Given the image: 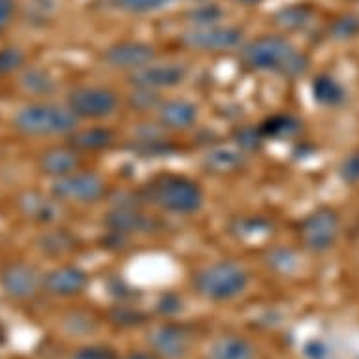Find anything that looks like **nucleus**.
<instances>
[{"mask_svg": "<svg viewBox=\"0 0 359 359\" xmlns=\"http://www.w3.org/2000/svg\"><path fill=\"white\" fill-rule=\"evenodd\" d=\"M241 60L252 70H275L297 77L306 70V59L280 36H259L243 48Z\"/></svg>", "mask_w": 359, "mask_h": 359, "instance_id": "obj_1", "label": "nucleus"}, {"mask_svg": "<svg viewBox=\"0 0 359 359\" xmlns=\"http://www.w3.org/2000/svg\"><path fill=\"white\" fill-rule=\"evenodd\" d=\"M77 115L70 107L55 104H32L18 111L13 124L29 136H53L68 134L76 128Z\"/></svg>", "mask_w": 359, "mask_h": 359, "instance_id": "obj_2", "label": "nucleus"}, {"mask_svg": "<svg viewBox=\"0 0 359 359\" xmlns=\"http://www.w3.org/2000/svg\"><path fill=\"white\" fill-rule=\"evenodd\" d=\"M149 196L162 209L177 215H190L201 207L203 194L194 181L181 175L156 177L149 184Z\"/></svg>", "mask_w": 359, "mask_h": 359, "instance_id": "obj_3", "label": "nucleus"}, {"mask_svg": "<svg viewBox=\"0 0 359 359\" xmlns=\"http://www.w3.org/2000/svg\"><path fill=\"white\" fill-rule=\"evenodd\" d=\"M196 290L212 301H226L236 297L247 286V273L233 262H218L196 275Z\"/></svg>", "mask_w": 359, "mask_h": 359, "instance_id": "obj_4", "label": "nucleus"}, {"mask_svg": "<svg viewBox=\"0 0 359 359\" xmlns=\"http://www.w3.org/2000/svg\"><path fill=\"white\" fill-rule=\"evenodd\" d=\"M51 192L59 201L95 203L102 200L106 183L95 171H74L70 175L59 177L51 187Z\"/></svg>", "mask_w": 359, "mask_h": 359, "instance_id": "obj_5", "label": "nucleus"}, {"mask_svg": "<svg viewBox=\"0 0 359 359\" xmlns=\"http://www.w3.org/2000/svg\"><path fill=\"white\" fill-rule=\"evenodd\" d=\"M181 41L196 51H226L239 48L243 43V30L239 27L228 25H207V27H192L181 36Z\"/></svg>", "mask_w": 359, "mask_h": 359, "instance_id": "obj_6", "label": "nucleus"}, {"mask_svg": "<svg viewBox=\"0 0 359 359\" xmlns=\"http://www.w3.org/2000/svg\"><path fill=\"white\" fill-rule=\"evenodd\" d=\"M68 107L77 117L102 118L109 117L118 107L117 95L104 87L76 88L68 98Z\"/></svg>", "mask_w": 359, "mask_h": 359, "instance_id": "obj_7", "label": "nucleus"}, {"mask_svg": "<svg viewBox=\"0 0 359 359\" xmlns=\"http://www.w3.org/2000/svg\"><path fill=\"white\" fill-rule=\"evenodd\" d=\"M339 233V217L335 211L320 209L301 224V239L312 250H325L333 245Z\"/></svg>", "mask_w": 359, "mask_h": 359, "instance_id": "obj_8", "label": "nucleus"}, {"mask_svg": "<svg viewBox=\"0 0 359 359\" xmlns=\"http://www.w3.org/2000/svg\"><path fill=\"white\" fill-rule=\"evenodd\" d=\"M156 57L153 46L142 41H123L115 43L104 53V62L113 68H130L140 70L143 66L151 65Z\"/></svg>", "mask_w": 359, "mask_h": 359, "instance_id": "obj_9", "label": "nucleus"}, {"mask_svg": "<svg viewBox=\"0 0 359 359\" xmlns=\"http://www.w3.org/2000/svg\"><path fill=\"white\" fill-rule=\"evenodd\" d=\"M184 79V70L177 65H147L134 70L130 83L137 88H162V87H173L177 83Z\"/></svg>", "mask_w": 359, "mask_h": 359, "instance_id": "obj_10", "label": "nucleus"}, {"mask_svg": "<svg viewBox=\"0 0 359 359\" xmlns=\"http://www.w3.org/2000/svg\"><path fill=\"white\" fill-rule=\"evenodd\" d=\"M0 286L13 299H27L38 288V278L27 264H10L0 273Z\"/></svg>", "mask_w": 359, "mask_h": 359, "instance_id": "obj_11", "label": "nucleus"}, {"mask_svg": "<svg viewBox=\"0 0 359 359\" xmlns=\"http://www.w3.org/2000/svg\"><path fill=\"white\" fill-rule=\"evenodd\" d=\"M151 346L160 358L181 359L189 350V333L179 325H162L149 337Z\"/></svg>", "mask_w": 359, "mask_h": 359, "instance_id": "obj_12", "label": "nucleus"}, {"mask_svg": "<svg viewBox=\"0 0 359 359\" xmlns=\"http://www.w3.org/2000/svg\"><path fill=\"white\" fill-rule=\"evenodd\" d=\"M19 211L38 224H51L60 217V205L57 198H49L40 192H27L19 198Z\"/></svg>", "mask_w": 359, "mask_h": 359, "instance_id": "obj_13", "label": "nucleus"}, {"mask_svg": "<svg viewBox=\"0 0 359 359\" xmlns=\"http://www.w3.org/2000/svg\"><path fill=\"white\" fill-rule=\"evenodd\" d=\"M87 273L79 267H59L48 273L43 278V286L55 295H77L87 288Z\"/></svg>", "mask_w": 359, "mask_h": 359, "instance_id": "obj_14", "label": "nucleus"}, {"mask_svg": "<svg viewBox=\"0 0 359 359\" xmlns=\"http://www.w3.org/2000/svg\"><path fill=\"white\" fill-rule=\"evenodd\" d=\"M79 164H81L79 153H76L74 149H49L48 153L40 156V170L46 175L57 177V179L77 171Z\"/></svg>", "mask_w": 359, "mask_h": 359, "instance_id": "obj_15", "label": "nucleus"}, {"mask_svg": "<svg viewBox=\"0 0 359 359\" xmlns=\"http://www.w3.org/2000/svg\"><path fill=\"white\" fill-rule=\"evenodd\" d=\"M113 143V132L104 126H93V128L79 130L68 137V145L76 153H96L104 151Z\"/></svg>", "mask_w": 359, "mask_h": 359, "instance_id": "obj_16", "label": "nucleus"}, {"mask_svg": "<svg viewBox=\"0 0 359 359\" xmlns=\"http://www.w3.org/2000/svg\"><path fill=\"white\" fill-rule=\"evenodd\" d=\"M196 117H198V109L194 104L187 100L164 102L158 111L160 123L173 130L189 128L196 123Z\"/></svg>", "mask_w": 359, "mask_h": 359, "instance_id": "obj_17", "label": "nucleus"}, {"mask_svg": "<svg viewBox=\"0 0 359 359\" xmlns=\"http://www.w3.org/2000/svg\"><path fill=\"white\" fill-rule=\"evenodd\" d=\"M209 359H254V348L241 337L228 335L212 344Z\"/></svg>", "mask_w": 359, "mask_h": 359, "instance_id": "obj_18", "label": "nucleus"}, {"mask_svg": "<svg viewBox=\"0 0 359 359\" xmlns=\"http://www.w3.org/2000/svg\"><path fill=\"white\" fill-rule=\"evenodd\" d=\"M203 165H205L207 171L218 173V175L231 173V171L239 170L243 165V153L239 149H211L203 158Z\"/></svg>", "mask_w": 359, "mask_h": 359, "instance_id": "obj_19", "label": "nucleus"}, {"mask_svg": "<svg viewBox=\"0 0 359 359\" xmlns=\"http://www.w3.org/2000/svg\"><path fill=\"white\" fill-rule=\"evenodd\" d=\"M107 224L111 226L113 230H117V231L149 230L147 218L142 217V215L134 211V209H126V207L115 209V211L107 217Z\"/></svg>", "mask_w": 359, "mask_h": 359, "instance_id": "obj_20", "label": "nucleus"}, {"mask_svg": "<svg viewBox=\"0 0 359 359\" xmlns=\"http://www.w3.org/2000/svg\"><path fill=\"white\" fill-rule=\"evenodd\" d=\"M314 98L324 106H339L344 100V90L339 83L330 76H320L314 79Z\"/></svg>", "mask_w": 359, "mask_h": 359, "instance_id": "obj_21", "label": "nucleus"}, {"mask_svg": "<svg viewBox=\"0 0 359 359\" xmlns=\"http://www.w3.org/2000/svg\"><path fill=\"white\" fill-rule=\"evenodd\" d=\"M40 247L49 256H62L76 247V239L65 230H51L40 237Z\"/></svg>", "mask_w": 359, "mask_h": 359, "instance_id": "obj_22", "label": "nucleus"}, {"mask_svg": "<svg viewBox=\"0 0 359 359\" xmlns=\"http://www.w3.org/2000/svg\"><path fill=\"white\" fill-rule=\"evenodd\" d=\"M21 87H23L27 93H32V95L36 96H43L53 93L55 81L49 74L34 68V70H29L27 74H23V77H21Z\"/></svg>", "mask_w": 359, "mask_h": 359, "instance_id": "obj_23", "label": "nucleus"}, {"mask_svg": "<svg viewBox=\"0 0 359 359\" xmlns=\"http://www.w3.org/2000/svg\"><path fill=\"white\" fill-rule=\"evenodd\" d=\"M224 18L222 8L212 2H201L187 13V19L194 23V27H207V25L220 23Z\"/></svg>", "mask_w": 359, "mask_h": 359, "instance_id": "obj_24", "label": "nucleus"}, {"mask_svg": "<svg viewBox=\"0 0 359 359\" xmlns=\"http://www.w3.org/2000/svg\"><path fill=\"white\" fill-rule=\"evenodd\" d=\"M297 130V123L292 117H271L267 118L262 126H259V136L262 137H286L292 136Z\"/></svg>", "mask_w": 359, "mask_h": 359, "instance_id": "obj_25", "label": "nucleus"}, {"mask_svg": "<svg viewBox=\"0 0 359 359\" xmlns=\"http://www.w3.org/2000/svg\"><path fill=\"white\" fill-rule=\"evenodd\" d=\"M311 19V10L306 6H286L275 13V21L283 29H299Z\"/></svg>", "mask_w": 359, "mask_h": 359, "instance_id": "obj_26", "label": "nucleus"}, {"mask_svg": "<svg viewBox=\"0 0 359 359\" xmlns=\"http://www.w3.org/2000/svg\"><path fill=\"white\" fill-rule=\"evenodd\" d=\"M115 6L130 13H149L168 6L173 0H113Z\"/></svg>", "mask_w": 359, "mask_h": 359, "instance_id": "obj_27", "label": "nucleus"}, {"mask_svg": "<svg viewBox=\"0 0 359 359\" xmlns=\"http://www.w3.org/2000/svg\"><path fill=\"white\" fill-rule=\"evenodd\" d=\"M359 32V15H342L331 25V34L335 38H352Z\"/></svg>", "mask_w": 359, "mask_h": 359, "instance_id": "obj_28", "label": "nucleus"}, {"mask_svg": "<svg viewBox=\"0 0 359 359\" xmlns=\"http://www.w3.org/2000/svg\"><path fill=\"white\" fill-rule=\"evenodd\" d=\"M23 53L18 48L0 49V74H12L23 65Z\"/></svg>", "mask_w": 359, "mask_h": 359, "instance_id": "obj_29", "label": "nucleus"}, {"mask_svg": "<svg viewBox=\"0 0 359 359\" xmlns=\"http://www.w3.org/2000/svg\"><path fill=\"white\" fill-rule=\"evenodd\" d=\"M72 359H118L117 352L111 348L102 346V344H95V346H83L79 348Z\"/></svg>", "mask_w": 359, "mask_h": 359, "instance_id": "obj_30", "label": "nucleus"}, {"mask_svg": "<svg viewBox=\"0 0 359 359\" xmlns=\"http://www.w3.org/2000/svg\"><path fill=\"white\" fill-rule=\"evenodd\" d=\"M156 102H158V95H156V90H151V88H137L134 90V95L130 96V104L137 109H149Z\"/></svg>", "mask_w": 359, "mask_h": 359, "instance_id": "obj_31", "label": "nucleus"}, {"mask_svg": "<svg viewBox=\"0 0 359 359\" xmlns=\"http://www.w3.org/2000/svg\"><path fill=\"white\" fill-rule=\"evenodd\" d=\"M111 320L117 325H137L143 322V316L140 312L130 311V309H115L111 312Z\"/></svg>", "mask_w": 359, "mask_h": 359, "instance_id": "obj_32", "label": "nucleus"}, {"mask_svg": "<svg viewBox=\"0 0 359 359\" xmlns=\"http://www.w3.org/2000/svg\"><path fill=\"white\" fill-rule=\"evenodd\" d=\"M15 10H18L15 0H0V34L12 25L13 18H15Z\"/></svg>", "mask_w": 359, "mask_h": 359, "instance_id": "obj_33", "label": "nucleus"}, {"mask_svg": "<svg viewBox=\"0 0 359 359\" xmlns=\"http://www.w3.org/2000/svg\"><path fill=\"white\" fill-rule=\"evenodd\" d=\"M259 140H262L259 132L252 128L241 130L239 136H237V143H239V149H241V151H252V149H256L258 147Z\"/></svg>", "mask_w": 359, "mask_h": 359, "instance_id": "obj_34", "label": "nucleus"}, {"mask_svg": "<svg viewBox=\"0 0 359 359\" xmlns=\"http://www.w3.org/2000/svg\"><path fill=\"white\" fill-rule=\"evenodd\" d=\"M342 177L346 179L348 183H358L359 181V154H353L344 162L342 165Z\"/></svg>", "mask_w": 359, "mask_h": 359, "instance_id": "obj_35", "label": "nucleus"}, {"mask_svg": "<svg viewBox=\"0 0 359 359\" xmlns=\"http://www.w3.org/2000/svg\"><path fill=\"white\" fill-rule=\"evenodd\" d=\"M158 309L160 312H164V314H173V312H177L181 309V303H179V299L173 297V295H165V297H162V301H160Z\"/></svg>", "mask_w": 359, "mask_h": 359, "instance_id": "obj_36", "label": "nucleus"}, {"mask_svg": "<svg viewBox=\"0 0 359 359\" xmlns=\"http://www.w3.org/2000/svg\"><path fill=\"white\" fill-rule=\"evenodd\" d=\"M124 359H158L156 355H153V353H147V352H132L128 353Z\"/></svg>", "mask_w": 359, "mask_h": 359, "instance_id": "obj_37", "label": "nucleus"}, {"mask_svg": "<svg viewBox=\"0 0 359 359\" xmlns=\"http://www.w3.org/2000/svg\"><path fill=\"white\" fill-rule=\"evenodd\" d=\"M237 2H241L245 6H254V4H259L262 0H237Z\"/></svg>", "mask_w": 359, "mask_h": 359, "instance_id": "obj_38", "label": "nucleus"}, {"mask_svg": "<svg viewBox=\"0 0 359 359\" xmlns=\"http://www.w3.org/2000/svg\"><path fill=\"white\" fill-rule=\"evenodd\" d=\"M4 341V333H2V327H0V342Z\"/></svg>", "mask_w": 359, "mask_h": 359, "instance_id": "obj_39", "label": "nucleus"}]
</instances>
